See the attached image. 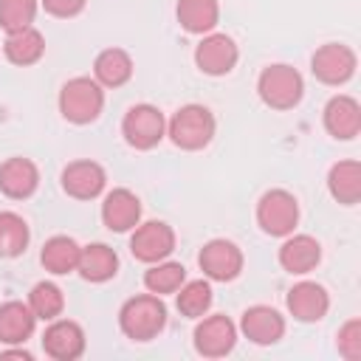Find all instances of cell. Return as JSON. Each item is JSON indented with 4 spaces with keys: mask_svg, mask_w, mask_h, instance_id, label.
<instances>
[{
    "mask_svg": "<svg viewBox=\"0 0 361 361\" xmlns=\"http://www.w3.org/2000/svg\"><path fill=\"white\" fill-rule=\"evenodd\" d=\"M121 333L133 341H149L166 327V307L155 293L133 296L118 310Z\"/></svg>",
    "mask_w": 361,
    "mask_h": 361,
    "instance_id": "cell-1",
    "label": "cell"
},
{
    "mask_svg": "<svg viewBox=\"0 0 361 361\" xmlns=\"http://www.w3.org/2000/svg\"><path fill=\"white\" fill-rule=\"evenodd\" d=\"M104 107V90L90 76L68 79L59 90V113L71 124H90L102 116Z\"/></svg>",
    "mask_w": 361,
    "mask_h": 361,
    "instance_id": "cell-2",
    "label": "cell"
},
{
    "mask_svg": "<svg viewBox=\"0 0 361 361\" xmlns=\"http://www.w3.org/2000/svg\"><path fill=\"white\" fill-rule=\"evenodd\" d=\"M257 93L271 110H290L302 102L305 82H302V73L296 68H290L285 62H276V65H268L259 73Z\"/></svg>",
    "mask_w": 361,
    "mask_h": 361,
    "instance_id": "cell-3",
    "label": "cell"
},
{
    "mask_svg": "<svg viewBox=\"0 0 361 361\" xmlns=\"http://www.w3.org/2000/svg\"><path fill=\"white\" fill-rule=\"evenodd\" d=\"M214 127H217V121H214L209 107H203V104H183L169 118L166 135L172 138L175 147L195 152V149H203L214 138Z\"/></svg>",
    "mask_w": 361,
    "mask_h": 361,
    "instance_id": "cell-4",
    "label": "cell"
},
{
    "mask_svg": "<svg viewBox=\"0 0 361 361\" xmlns=\"http://www.w3.org/2000/svg\"><path fill=\"white\" fill-rule=\"evenodd\" d=\"M257 223L271 237H288L299 223V203L285 189H271L257 203Z\"/></svg>",
    "mask_w": 361,
    "mask_h": 361,
    "instance_id": "cell-5",
    "label": "cell"
},
{
    "mask_svg": "<svg viewBox=\"0 0 361 361\" xmlns=\"http://www.w3.org/2000/svg\"><path fill=\"white\" fill-rule=\"evenodd\" d=\"M121 135L133 149H152L166 135L164 113L155 104H133L124 113Z\"/></svg>",
    "mask_w": 361,
    "mask_h": 361,
    "instance_id": "cell-6",
    "label": "cell"
},
{
    "mask_svg": "<svg viewBox=\"0 0 361 361\" xmlns=\"http://www.w3.org/2000/svg\"><path fill=\"white\" fill-rule=\"evenodd\" d=\"M355 65H358V56L350 45H341V42H327L322 45L313 59H310V71L319 82L324 85H344L353 79L355 73Z\"/></svg>",
    "mask_w": 361,
    "mask_h": 361,
    "instance_id": "cell-7",
    "label": "cell"
},
{
    "mask_svg": "<svg viewBox=\"0 0 361 361\" xmlns=\"http://www.w3.org/2000/svg\"><path fill=\"white\" fill-rule=\"evenodd\" d=\"M130 251L141 262H161L175 251V231L164 220H149L135 226L130 237Z\"/></svg>",
    "mask_w": 361,
    "mask_h": 361,
    "instance_id": "cell-8",
    "label": "cell"
},
{
    "mask_svg": "<svg viewBox=\"0 0 361 361\" xmlns=\"http://www.w3.org/2000/svg\"><path fill=\"white\" fill-rule=\"evenodd\" d=\"M200 271L214 282H231L243 271V251L231 240H209L197 254Z\"/></svg>",
    "mask_w": 361,
    "mask_h": 361,
    "instance_id": "cell-9",
    "label": "cell"
},
{
    "mask_svg": "<svg viewBox=\"0 0 361 361\" xmlns=\"http://www.w3.org/2000/svg\"><path fill=\"white\" fill-rule=\"evenodd\" d=\"M234 344H237V327L223 313H214L195 327V350L206 358H220L231 353Z\"/></svg>",
    "mask_w": 361,
    "mask_h": 361,
    "instance_id": "cell-10",
    "label": "cell"
},
{
    "mask_svg": "<svg viewBox=\"0 0 361 361\" xmlns=\"http://www.w3.org/2000/svg\"><path fill=\"white\" fill-rule=\"evenodd\" d=\"M240 59L237 42L228 34H206L195 48V62L209 76H226Z\"/></svg>",
    "mask_w": 361,
    "mask_h": 361,
    "instance_id": "cell-11",
    "label": "cell"
},
{
    "mask_svg": "<svg viewBox=\"0 0 361 361\" xmlns=\"http://www.w3.org/2000/svg\"><path fill=\"white\" fill-rule=\"evenodd\" d=\"M42 350L56 361H73L85 353V330L71 319L51 322L42 333Z\"/></svg>",
    "mask_w": 361,
    "mask_h": 361,
    "instance_id": "cell-12",
    "label": "cell"
},
{
    "mask_svg": "<svg viewBox=\"0 0 361 361\" xmlns=\"http://www.w3.org/2000/svg\"><path fill=\"white\" fill-rule=\"evenodd\" d=\"M107 175L96 161H73L62 169V189L76 200H93L102 195Z\"/></svg>",
    "mask_w": 361,
    "mask_h": 361,
    "instance_id": "cell-13",
    "label": "cell"
},
{
    "mask_svg": "<svg viewBox=\"0 0 361 361\" xmlns=\"http://www.w3.org/2000/svg\"><path fill=\"white\" fill-rule=\"evenodd\" d=\"M240 330L248 341H254L259 347H268V344H276L285 336V319L268 305H254L243 313Z\"/></svg>",
    "mask_w": 361,
    "mask_h": 361,
    "instance_id": "cell-14",
    "label": "cell"
},
{
    "mask_svg": "<svg viewBox=\"0 0 361 361\" xmlns=\"http://www.w3.org/2000/svg\"><path fill=\"white\" fill-rule=\"evenodd\" d=\"M39 186V169L28 158H8L0 164V192L11 200H25Z\"/></svg>",
    "mask_w": 361,
    "mask_h": 361,
    "instance_id": "cell-15",
    "label": "cell"
},
{
    "mask_svg": "<svg viewBox=\"0 0 361 361\" xmlns=\"http://www.w3.org/2000/svg\"><path fill=\"white\" fill-rule=\"evenodd\" d=\"M324 127L333 138L350 141L361 133V104L353 96H333L324 104Z\"/></svg>",
    "mask_w": 361,
    "mask_h": 361,
    "instance_id": "cell-16",
    "label": "cell"
},
{
    "mask_svg": "<svg viewBox=\"0 0 361 361\" xmlns=\"http://www.w3.org/2000/svg\"><path fill=\"white\" fill-rule=\"evenodd\" d=\"M102 220L110 231H130L141 220V200L130 189H113L102 203Z\"/></svg>",
    "mask_w": 361,
    "mask_h": 361,
    "instance_id": "cell-17",
    "label": "cell"
},
{
    "mask_svg": "<svg viewBox=\"0 0 361 361\" xmlns=\"http://www.w3.org/2000/svg\"><path fill=\"white\" fill-rule=\"evenodd\" d=\"M330 307V296L316 282H299L288 290V310L299 322H319Z\"/></svg>",
    "mask_w": 361,
    "mask_h": 361,
    "instance_id": "cell-18",
    "label": "cell"
},
{
    "mask_svg": "<svg viewBox=\"0 0 361 361\" xmlns=\"http://www.w3.org/2000/svg\"><path fill=\"white\" fill-rule=\"evenodd\" d=\"M319 259H322V245L310 234H293L279 248V265L288 274H307L319 265Z\"/></svg>",
    "mask_w": 361,
    "mask_h": 361,
    "instance_id": "cell-19",
    "label": "cell"
},
{
    "mask_svg": "<svg viewBox=\"0 0 361 361\" xmlns=\"http://www.w3.org/2000/svg\"><path fill=\"white\" fill-rule=\"evenodd\" d=\"M76 271L82 274V279L87 282H107L116 276L118 271V254L104 245V243H93V245H85L82 254H79V265Z\"/></svg>",
    "mask_w": 361,
    "mask_h": 361,
    "instance_id": "cell-20",
    "label": "cell"
},
{
    "mask_svg": "<svg viewBox=\"0 0 361 361\" xmlns=\"http://www.w3.org/2000/svg\"><path fill=\"white\" fill-rule=\"evenodd\" d=\"M37 316L23 302H3L0 305V341L3 344H23L31 338Z\"/></svg>",
    "mask_w": 361,
    "mask_h": 361,
    "instance_id": "cell-21",
    "label": "cell"
},
{
    "mask_svg": "<svg viewBox=\"0 0 361 361\" xmlns=\"http://www.w3.org/2000/svg\"><path fill=\"white\" fill-rule=\"evenodd\" d=\"M327 189L338 203L355 206L361 200V164L358 161L333 164L327 172Z\"/></svg>",
    "mask_w": 361,
    "mask_h": 361,
    "instance_id": "cell-22",
    "label": "cell"
},
{
    "mask_svg": "<svg viewBox=\"0 0 361 361\" xmlns=\"http://www.w3.org/2000/svg\"><path fill=\"white\" fill-rule=\"evenodd\" d=\"M3 54H6L8 62H14V65H20V68L34 65V62H39L42 54H45V37H42L34 25H28V28H23V31H11V34L6 37Z\"/></svg>",
    "mask_w": 361,
    "mask_h": 361,
    "instance_id": "cell-23",
    "label": "cell"
},
{
    "mask_svg": "<svg viewBox=\"0 0 361 361\" xmlns=\"http://www.w3.org/2000/svg\"><path fill=\"white\" fill-rule=\"evenodd\" d=\"M96 82L104 87H121L133 76V59L124 48H104L93 62Z\"/></svg>",
    "mask_w": 361,
    "mask_h": 361,
    "instance_id": "cell-24",
    "label": "cell"
},
{
    "mask_svg": "<svg viewBox=\"0 0 361 361\" xmlns=\"http://www.w3.org/2000/svg\"><path fill=\"white\" fill-rule=\"evenodd\" d=\"M178 23L189 34H209L220 20L217 0H178Z\"/></svg>",
    "mask_w": 361,
    "mask_h": 361,
    "instance_id": "cell-25",
    "label": "cell"
},
{
    "mask_svg": "<svg viewBox=\"0 0 361 361\" xmlns=\"http://www.w3.org/2000/svg\"><path fill=\"white\" fill-rule=\"evenodd\" d=\"M79 254H82V248L76 245V240H71V237H65V234H56V237H51V240L42 245L39 259H42L45 271L62 276V274L76 271Z\"/></svg>",
    "mask_w": 361,
    "mask_h": 361,
    "instance_id": "cell-26",
    "label": "cell"
},
{
    "mask_svg": "<svg viewBox=\"0 0 361 361\" xmlns=\"http://www.w3.org/2000/svg\"><path fill=\"white\" fill-rule=\"evenodd\" d=\"M31 231L17 212H0V257H20L28 248Z\"/></svg>",
    "mask_w": 361,
    "mask_h": 361,
    "instance_id": "cell-27",
    "label": "cell"
},
{
    "mask_svg": "<svg viewBox=\"0 0 361 361\" xmlns=\"http://www.w3.org/2000/svg\"><path fill=\"white\" fill-rule=\"evenodd\" d=\"M186 282V268L180 262H152V268L144 274V285L149 293L164 296V293H175L180 285Z\"/></svg>",
    "mask_w": 361,
    "mask_h": 361,
    "instance_id": "cell-28",
    "label": "cell"
},
{
    "mask_svg": "<svg viewBox=\"0 0 361 361\" xmlns=\"http://www.w3.org/2000/svg\"><path fill=\"white\" fill-rule=\"evenodd\" d=\"M28 307L34 310L37 319L51 322V319H56V316L62 313L65 296H62V290H59L54 282H37V285L31 288V293H28Z\"/></svg>",
    "mask_w": 361,
    "mask_h": 361,
    "instance_id": "cell-29",
    "label": "cell"
},
{
    "mask_svg": "<svg viewBox=\"0 0 361 361\" xmlns=\"http://www.w3.org/2000/svg\"><path fill=\"white\" fill-rule=\"evenodd\" d=\"M178 290H180V293H178V310H180L183 316L200 319V316L212 307V288H209V282L192 279V282L180 285Z\"/></svg>",
    "mask_w": 361,
    "mask_h": 361,
    "instance_id": "cell-30",
    "label": "cell"
},
{
    "mask_svg": "<svg viewBox=\"0 0 361 361\" xmlns=\"http://www.w3.org/2000/svg\"><path fill=\"white\" fill-rule=\"evenodd\" d=\"M37 17V0H0V28L6 34L23 31Z\"/></svg>",
    "mask_w": 361,
    "mask_h": 361,
    "instance_id": "cell-31",
    "label": "cell"
},
{
    "mask_svg": "<svg viewBox=\"0 0 361 361\" xmlns=\"http://www.w3.org/2000/svg\"><path fill=\"white\" fill-rule=\"evenodd\" d=\"M338 353L347 361H358L361 358V319H350L338 330Z\"/></svg>",
    "mask_w": 361,
    "mask_h": 361,
    "instance_id": "cell-32",
    "label": "cell"
},
{
    "mask_svg": "<svg viewBox=\"0 0 361 361\" xmlns=\"http://www.w3.org/2000/svg\"><path fill=\"white\" fill-rule=\"evenodd\" d=\"M87 0H42L45 11L54 17H76L85 8Z\"/></svg>",
    "mask_w": 361,
    "mask_h": 361,
    "instance_id": "cell-33",
    "label": "cell"
},
{
    "mask_svg": "<svg viewBox=\"0 0 361 361\" xmlns=\"http://www.w3.org/2000/svg\"><path fill=\"white\" fill-rule=\"evenodd\" d=\"M0 358H23V361H31L34 355H31L28 350H3Z\"/></svg>",
    "mask_w": 361,
    "mask_h": 361,
    "instance_id": "cell-34",
    "label": "cell"
}]
</instances>
